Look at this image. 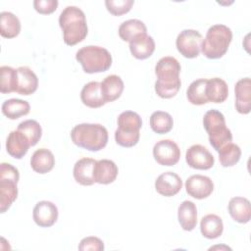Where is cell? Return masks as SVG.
<instances>
[{
  "label": "cell",
  "mask_w": 251,
  "mask_h": 251,
  "mask_svg": "<svg viewBox=\"0 0 251 251\" xmlns=\"http://www.w3.org/2000/svg\"><path fill=\"white\" fill-rule=\"evenodd\" d=\"M59 25L63 30L64 42L69 46L83 41L88 32L85 15L76 6H68L61 12Z\"/></svg>",
  "instance_id": "obj_1"
},
{
  "label": "cell",
  "mask_w": 251,
  "mask_h": 251,
  "mask_svg": "<svg viewBox=\"0 0 251 251\" xmlns=\"http://www.w3.org/2000/svg\"><path fill=\"white\" fill-rule=\"evenodd\" d=\"M72 141L78 147L99 151L108 143V130L100 124H79L73 127L71 131Z\"/></svg>",
  "instance_id": "obj_2"
},
{
  "label": "cell",
  "mask_w": 251,
  "mask_h": 251,
  "mask_svg": "<svg viewBox=\"0 0 251 251\" xmlns=\"http://www.w3.org/2000/svg\"><path fill=\"white\" fill-rule=\"evenodd\" d=\"M232 31L226 25L218 24L210 26L202 41L201 52L208 59L223 57L231 42Z\"/></svg>",
  "instance_id": "obj_3"
},
{
  "label": "cell",
  "mask_w": 251,
  "mask_h": 251,
  "mask_svg": "<svg viewBox=\"0 0 251 251\" xmlns=\"http://www.w3.org/2000/svg\"><path fill=\"white\" fill-rule=\"evenodd\" d=\"M75 59L87 74L106 72L112 65L110 52L106 48L96 45L81 47L76 52Z\"/></svg>",
  "instance_id": "obj_4"
},
{
  "label": "cell",
  "mask_w": 251,
  "mask_h": 251,
  "mask_svg": "<svg viewBox=\"0 0 251 251\" xmlns=\"http://www.w3.org/2000/svg\"><path fill=\"white\" fill-rule=\"evenodd\" d=\"M203 126L209 135V142L216 151L232 141L231 131L226 126L225 116L220 111H207L203 117Z\"/></svg>",
  "instance_id": "obj_5"
},
{
  "label": "cell",
  "mask_w": 251,
  "mask_h": 251,
  "mask_svg": "<svg viewBox=\"0 0 251 251\" xmlns=\"http://www.w3.org/2000/svg\"><path fill=\"white\" fill-rule=\"evenodd\" d=\"M142 120L133 111H125L118 117V128L115 131L116 142L123 147H132L139 141Z\"/></svg>",
  "instance_id": "obj_6"
},
{
  "label": "cell",
  "mask_w": 251,
  "mask_h": 251,
  "mask_svg": "<svg viewBox=\"0 0 251 251\" xmlns=\"http://www.w3.org/2000/svg\"><path fill=\"white\" fill-rule=\"evenodd\" d=\"M203 37L195 29H183L177 35L176 45L177 51L185 58L192 59L198 57L201 52Z\"/></svg>",
  "instance_id": "obj_7"
},
{
  "label": "cell",
  "mask_w": 251,
  "mask_h": 251,
  "mask_svg": "<svg viewBox=\"0 0 251 251\" xmlns=\"http://www.w3.org/2000/svg\"><path fill=\"white\" fill-rule=\"evenodd\" d=\"M153 156L156 162L162 166H174L180 158V149L175 141L162 139L155 143Z\"/></svg>",
  "instance_id": "obj_8"
},
{
  "label": "cell",
  "mask_w": 251,
  "mask_h": 251,
  "mask_svg": "<svg viewBox=\"0 0 251 251\" xmlns=\"http://www.w3.org/2000/svg\"><path fill=\"white\" fill-rule=\"evenodd\" d=\"M185 161L193 169L209 170L214 166L215 158L205 146L194 144L186 150Z\"/></svg>",
  "instance_id": "obj_9"
},
{
  "label": "cell",
  "mask_w": 251,
  "mask_h": 251,
  "mask_svg": "<svg viewBox=\"0 0 251 251\" xmlns=\"http://www.w3.org/2000/svg\"><path fill=\"white\" fill-rule=\"evenodd\" d=\"M58 208L51 201H39L33 208V221L41 227L52 226L58 220Z\"/></svg>",
  "instance_id": "obj_10"
},
{
  "label": "cell",
  "mask_w": 251,
  "mask_h": 251,
  "mask_svg": "<svg viewBox=\"0 0 251 251\" xmlns=\"http://www.w3.org/2000/svg\"><path fill=\"white\" fill-rule=\"evenodd\" d=\"M187 194L196 199H204L211 195L214 190V182L209 176L193 175L185 181Z\"/></svg>",
  "instance_id": "obj_11"
},
{
  "label": "cell",
  "mask_w": 251,
  "mask_h": 251,
  "mask_svg": "<svg viewBox=\"0 0 251 251\" xmlns=\"http://www.w3.org/2000/svg\"><path fill=\"white\" fill-rule=\"evenodd\" d=\"M182 187L180 176L173 172H165L161 174L155 180L156 191L166 197H171L179 192Z\"/></svg>",
  "instance_id": "obj_12"
},
{
  "label": "cell",
  "mask_w": 251,
  "mask_h": 251,
  "mask_svg": "<svg viewBox=\"0 0 251 251\" xmlns=\"http://www.w3.org/2000/svg\"><path fill=\"white\" fill-rule=\"evenodd\" d=\"M235 109L240 114H249L251 110V80L250 77L240 78L234 86Z\"/></svg>",
  "instance_id": "obj_13"
},
{
  "label": "cell",
  "mask_w": 251,
  "mask_h": 251,
  "mask_svg": "<svg viewBox=\"0 0 251 251\" xmlns=\"http://www.w3.org/2000/svg\"><path fill=\"white\" fill-rule=\"evenodd\" d=\"M96 160L92 158H81L74 166L73 174L75 181L81 185H92L94 180V168Z\"/></svg>",
  "instance_id": "obj_14"
},
{
  "label": "cell",
  "mask_w": 251,
  "mask_h": 251,
  "mask_svg": "<svg viewBox=\"0 0 251 251\" xmlns=\"http://www.w3.org/2000/svg\"><path fill=\"white\" fill-rule=\"evenodd\" d=\"M30 143L27 137L20 130H12L6 140V150L15 159H22L28 151Z\"/></svg>",
  "instance_id": "obj_15"
},
{
  "label": "cell",
  "mask_w": 251,
  "mask_h": 251,
  "mask_svg": "<svg viewBox=\"0 0 251 251\" xmlns=\"http://www.w3.org/2000/svg\"><path fill=\"white\" fill-rule=\"evenodd\" d=\"M129 50L134 58L138 60L147 59L155 51V41L147 33L138 34L129 42Z\"/></svg>",
  "instance_id": "obj_16"
},
{
  "label": "cell",
  "mask_w": 251,
  "mask_h": 251,
  "mask_svg": "<svg viewBox=\"0 0 251 251\" xmlns=\"http://www.w3.org/2000/svg\"><path fill=\"white\" fill-rule=\"evenodd\" d=\"M179 62L172 56H166L161 58L155 66V74L158 79L172 80L179 78L180 73Z\"/></svg>",
  "instance_id": "obj_17"
},
{
  "label": "cell",
  "mask_w": 251,
  "mask_h": 251,
  "mask_svg": "<svg viewBox=\"0 0 251 251\" xmlns=\"http://www.w3.org/2000/svg\"><path fill=\"white\" fill-rule=\"evenodd\" d=\"M17 72L18 87L16 92L21 95H30L35 92L38 86V78L34 72L26 66L19 67Z\"/></svg>",
  "instance_id": "obj_18"
},
{
  "label": "cell",
  "mask_w": 251,
  "mask_h": 251,
  "mask_svg": "<svg viewBox=\"0 0 251 251\" xmlns=\"http://www.w3.org/2000/svg\"><path fill=\"white\" fill-rule=\"evenodd\" d=\"M80 99L89 108H99L106 104L101 90V82L89 81L84 84L80 91Z\"/></svg>",
  "instance_id": "obj_19"
},
{
  "label": "cell",
  "mask_w": 251,
  "mask_h": 251,
  "mask_svg": "<svg viewBox=\"0 0 251 251\" xmlns=\"http://www.w3.org/2000/svg\"><path fill=\"white\" fill-rule=\"evenodd\" d=\"M227 209L229 215L235 222L239 224H246L250 221L251 206L250 201L247 198L239 196L232 197L228 202Z\"/></svg>",
  "instance_id": "obj_20"
},
{
  "label": "cell",
  "mask_w": 251,
  "mask_h": 251,
  "mask_svg": "<svg viewBox=\"0 0 251 251\" xmlns=\"http://www.w3.org/2000/svg\"><path fill=\"white\" fill-rule=\"evenodd\" d=\"M119 170L114 161L102 159L96 162L94 168V180L100 184L112 183L118 176Z\"/></svg>",
  "instance_id": "obj_21"
},
{
  "label": "cell",
  "mask_w": 251,
  "mask_h": 251,
  "mask_svg": "<svg viewBox=\"0 0 251 251\" xmlns=\"http://www.w3.org/2000/svg\"><path fill=\"white\" fill-rule=\"evenodd\" d=\"M18 180L9 177H0V211L5 213L17 199Z\"/></svg>",
  "instance_id": "obj_22"
},
{
  "label": "cell",
  "mask_w": 251,
  "mask_h": 251,
  "mask_svg": "<svg viewBox=\"0 0 251 251\" xmlns=\"http://www.w3.org/2000/svg\"><path fill=\"white\" fill-rule=\"evenodd\" d=\"M177 219L183 230L191 231L197 225V208L192 201L185 200L178 206Z\"/></svg>",
  "instance_id": "obj_23"
},
{
  "label": "cell",
  "mask_w": 251,
  "mask_h": 251,
  "mask_svg": "<svg viewBox=\"0 0 251 251\" xmlns=\"http://www.w3.org/2000/svg\"><path fill=\"white\" fill-rule=\"evenodd\" d=\"M55 165V157L53 153L46 148H40L34 151L30 159L31 169L38 174H46L50 172Z\"/></svg>",
  "instance_id": "obj_24"
},
{
  "label": "cell",
  "mask_w": 251,
  "mask_h": 251,
  "mask_svg": "<svg viewBox=\"0 0 251 251\" xmlns=\"http://www.w3.org/2000/svg\"><path fill=\"white\" fill-rule=\"evenodd\" d=\"M124 81L117 75H107L101 82V90L106 103L117 100L123 93Z\"/></svg>",
  "instance_id": "obj_25"
},
{
  "label": "cell",
  "mask_w": 251,
  "mask_h": 251,
  "mask_svg": "<svg viewBox=\"0 0 251 251\" xmlns=\"http://www.w3.org/2000/svg\"><path fill=\"white\" fill-rule=\"evenodd\" d=\"M206 96L209 102L222 103L228 96L227 83L220 77H213L207 79Z\"/></svg>",
  "instance_id": "obj_26"
},
{
  "label": "cell",
  "mask_w": 251,
  "mask_h": 251,
  "mask_svg": "<svg viewBox=\"0 0 251 251\" xmlns=\"http://www.w3.org/2000/svg\"><path fill=\"white\" fill-rule=\"evenodd\" d=\"M200 230L202 235L208 239L218 238L224 230L223 220L215 214H208L201 219Z\"/></svg>",
  "instance_id": "obj_27"
},
{
  "label": "cell",
  "mask_w": 251,
  "mask_h": 251,
  "mask_svg": "<svg viewBox=\"0 0 251 251\" xmlns=\"http://www.w3.org/2000/svg\"><path fill=\"white\" fill-rule=\"evenodd\" d=\"M30 106L25 100L11 98L3 102L1 111L4 116L10 120H17L22 116H25L29 113Z\"/></svg>",
  "instance_id": "obj_28"
},
{
  "label": "cell",
  "mask_w": 251,
  "mask_h": 251,
  "mask_svg": "<svg viewBox=\"0 0 251 251\" xmlns=\"http://www.w3.org/2000/svg\"><path fill=\"white\" fill-rule=\"evenodd\" d=\"M21 31V22L19 18L11 12L0 13V34L5 38H13Z\"/></svg>",
  "instance_id": "obj_29"
},
{
  "label": "cell",
  "mask_w": 251,
  "mask_h": 251,
  "mask_svg": "<svg viewBox=\"0 0 251 251\" xmlns=\"http://www.w3.org/2000/svg\"><path fill=\"white\" fill-rule=\"evenodd\" d=\"M147 33L145 24L137 19H130L123 22L119 26V35L124 41L130 42L138 34Z\"/></svg>",
  "instance_id": "obj_30"
},
{
  "label": "cell",
  "mask_w": 251,
  "mask_h": 251,
  "mask_svg": "<svg viewBox=\"0 0 251 251\" xmlns=\"http://www.w3.org/2000/svg\"><path fill=\"white\" fill-rule=\"evenodd\" d=\"M206 78H198L189 84L186 90V97L191 104L203 105L209 102L206 96Z\"/></svg>",
  "instance_id": "obj_31"
},
{
  "label": "cell",
  "mask_w": 251,
  "mask_h": 251,
  "mask_svg": "<svg viewBox=\"0 0 251 251\" xmlns=\"http://www.w3.org/2000/svg\"><path fill=\"white\" fill-rule=\"evenodd\" d=\"M149 122L152 130L159 134L168 133L174 126L172 116L165 111H155L152 113Z\"/></svg>",
  "instance_id": "obj_32"
},
{
  "label": "cell",
  "mask_w": 251,
  "mask_h": 251,
  "mask_svg": "<svg viewBox=\"0 0 251 251\" xmlns=\"http://www.w3.org/2000/svg\"><path fill=\"white\" fill-rule=\"evenodd\" d=\"M1 93L16 92L18 87V72L16 69L10 66H1Z\"/></svg>",
  "instance_id": "obj_33"
},
{
  "label": "cell",
  "mask_w": 251,
  "mask_h": 251,
  "mask_svg": "<svg viewBox=\"0 0 251 251\" xmlns=\"http://www.w3.org/2000/svg\"><path fill=\"white\" fill-rule=\"evenodd\" d=\"M219 160L223 167L234 166L241 157V149L238 145L229 142L223 146L219 151Z\"/></svg>",
  "instance_id": "obj_34"
},
{
  "label": "cell",
  "mask_w": 251,
  "mask_h": 251,
  "mask_svg": "<svg viewBox=\"0 0 251 251\" xmlns=\"http://www.w3.org/2000/svg\"><path fill=\"white\" fill-rule=\"evenodd\" d=\"M18 130L23 132L28 139L30 146H34L42 135V128L39 123L35 120H25L19 124Z\"/></svg>",
  "instance_id": "obj_35"
},
{
  "label": "cell",
  "mask_w": 251,
  "mask_h": 251,
  "mask_svg": "<svg viewBox=\"0 0 251 251\" xmlns=\"http://www.w3.org/2000/svg\"><path fill=\"white\" fill-rule=\"evenodd\" d=\"M181 85L180 78L172 80L157 79L155 82V91L161 98L169 99L176 95Z\"/></svg>",
  "instance_id": "obj_36"
},
{
  "label": "cell",
  "mask_w": 251,
  "mask_h": 251,
  "mask_svg": "<svg viewBox=\"0 0 251 251\" xmlns=\"http://www.w3.org/2000/svg\"><path fill=\"white\" fill-rule=\"evenodd\" d=\"M133 4H134L133 0H106L105 1L107 10L114 16H121L129 12Z\"/></svg>",
  "instance_id": "obj_37"
},
{
  "label": "cell",
  "mask_w": 251,
  "mask_h": 251,
  "mask_svg": "<svg viewBox=\"0 0 251 251\" xmlns=\"http://www.w3.org/2000/svg\"><path fill=\"white\" fill-rule=\"evenodd\" d=\"M78 250L80 251H102L104 250L103 241L96 236H87L80 240L78 245Z\"/></svg>",
  "instance_id": "obj_38"
},
{
  "label": "cell",
  "mask_w": 251,
  "mask_h": 251,
  "mask_svg": "<svg viewBox=\"0 0 251 251\" xmlns=\"http://www.w3.org/2000/svg\"><path fill=\"white\" fill-rule=\"evenodd\" d=\"M59 2L57 0H34L33 7L39 13L48 15L56 11Z\"/></svg>",
  "instance_id": "obj_39"
}]
</instances>
